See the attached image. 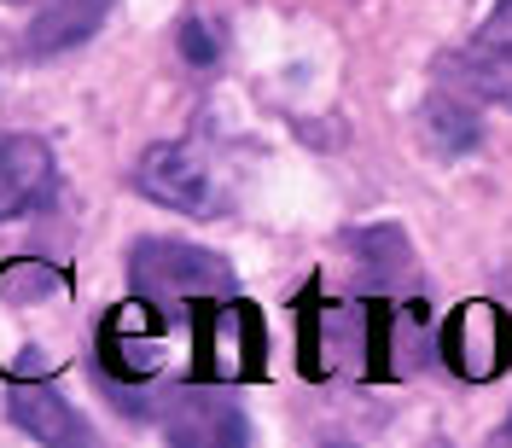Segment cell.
Segmentation results:
<instances>
[{
	"instance_id": "cell-5",
	"label": "cell",
	"mask_w": 512,
	"mask_h": 448,
	"mask_svg": "<svg viewBox=\"0 0 512 448\" xmlns=\"http://www.w3.org/2000/svg\"><path fill=\"white\" fill-rule=\"evenodd\" d=\"M460 76L466 88L495 105H512V0H495L489 18L478 24V35L460 53Z\"/></svg>"
},
{
	"instance_id": "cell-11",
	"label": "cell",
	"mask_w": 512,
	"mask_h": 448,
	"mask_svg": "<svg viewBox=\"0 0 512 448\" xmlns=\"http://www.w3.org/2000/svg\"><path fill=\"white\" fill-rule=\"evenodd\" d=\"M350 245H361V251H373V262H367V268H373L379 280H396V274H408V262H414V256H408V239H402L396 227L350 233Z\"/></svg>"
},
{
	"instance_id": "cell-2",
	"label": "cell",
	"mask_w": 512,
	"mask_h": 448,
	"mask_svg": "<svg viewBox=\"0 0 512 448\" xmlns=\"http://www.w3.org/2000/svg\"><path fill=\"white\" fill-rule=\"evenodd\" d=\"M134 187L146 192L163 210H187V216H222L227 192H222V169L204 158L187 140H163L146 158L134 163Z\"/></svg>"
},
{
	"instance_id": "cell-6",
	"label": "cell",
	"mask_w": 512,
	"mask_h": 448,
	"mask_svg": "<svg viewBox=\"0 0 512 448\" xmlns=\"http://www.w3.org/2000/svg\"><path fill=\"white\" fill-rule=\"evenodd\" d=\"M53 198V152L30 134H0V222Z\"/></svg>"
},
{
	"instance_id": "cell-8",
	"label": "cell",
	"mask_w": 512,
	"mask_h": 448,
	"mask_svg": "<svg viewBox=\"0 0 512 448\" xmlns=\"http://www.w3.org/2000/svg\"><path fill=\"white\" fill-rule=\"evenodd\" d=\"M117 0H41L35 24L24 30V47L30 53H64V47H82L88 35L105 24Z\"/></svg>"
},
{
	"instance_id": "cell-10",
	"label": "cell",
	"mask_w": 512,
	"mask_h": 448,
	"mask_svg": "<svg viewBox=\"0 0 512 448\" xmlns=\"http://www.w3.org/2000/svg\"><path fill=\"white\" fill-rule=\"evenodd\" d=\"M425 123H431V140H437V152H472L478 146V117L466 111V105H454V99H437V105H425Z\"/></svg>"
},
{
	"instance_id": "cell-4",
	"label": "cell",
	"mask_w": 512,
	"mask_h": 448,
	"mask_svg": "<svg viewBox=\"0 0 512 448\" xmlns=\"http://www.w3.org/2000/svg\"><path fill=\"white\" fill-rule=\"evenodd\" d=\"M198 367L210 379H256L262 373V320L245 303H222L198 320Z\"/></svg>"
},
{
	"instance_id": "cell-3",
	"label": "cell",
	"mask_w": 512,
	"mask_h": 448,
	"mask_svg": "<svg viewBox=\"0 0 512 448\" xmlns=\"http://www.w3.org/2000/svg\"><path fill=\"white\" fill-rule=\"evenodd\" d=\"M437 350H443V361L460 379L472 384L501 379L512 361V320L495 303H460L443 320V332H437Z\"/></svg>"
},
{
	"instance_id": "cell-1",
	"label": "cell",
	"mask_w": 512,
	"mask_h": 448,
	"mask_svg": "<svg viewBox=\"0 0 512 448\" xmlns=\"http://www.w3.org/2000/svg\"><path fill=\"white\" fill-rule=\"evenodd\" d=\"M128 280L140 291V303H204V297H233V268L216 251H198L181 239H140L128 256Z\"/></svg>"
},
{
	"instance_id": "cell-9",
	"label": "cell",
	"mask_w": 512,
	"mask_h": 448,
	"mask_svg": "<svg viewBox=\"0 0 512 448\" xmlns=\"http://www.w3.org/2000/svg\"><path fill=\"white\" fill-rule=\"evenodd\" d=\"M163 431H169V443H181V448H239L251 437L245 419L233 414L227 402H181L175 414L163 419Z\"/></svg>"
},
{
	"instance_id": "cell-7",
	"label": "cell",
	"mask_w": 512,
	"mask_h": 448,
	"mask_svg": "<svg viewBox=\"0 0 512 448\" xmlns=\"http://www.w3.org/2000/svg\"><path fill=\"white\" fill-rule=\"evenodd\" d=\"M6 419L35 437V443H88V425L76 419V408L53 396L47 384H12V396H6Z\"/></svg>"
}]
</instances>
